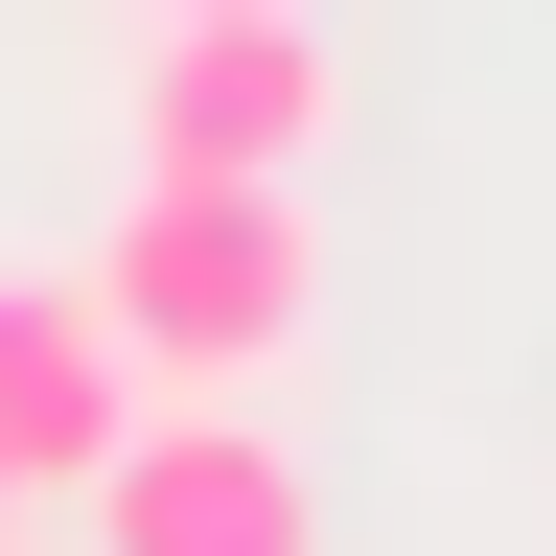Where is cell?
I'll list each match as a JSON object with an SVG mask.
<instances>
[{"mask_svg": "<svg viewBox=\"0 0 556 556\" xmlns=\"http://www.w3.org/2000/svg\"><path fill=\"white\" fill-rule=\"evenodd\" d=\"M93 325L139 394H278L325 348V208L302 186H139L93 232Z\"/></svg>", "mask_w": 556, "mask_h": 556, "instance_id": "6da1fadb", "label": "cell"}, {"mask_svg": "<svg viewBox=\"0 0 556 556\" xmlns=\"http://www.w3.org/2000/svg\"><path fill=\"white\" fill-rule=\"evenodd\" d=\"M116 139H139V186H325L348 70H325L302 0H163V24H139Z\"/></svg>", "mask_w": 556, "mask_h": 556, "instance_id": "7a4b0ae2", "label": "cell"}, {"mask_svg": "<svg viewBox=\"0 0 556 556\" xmlns=\"http://www.w3.org/2000/svg\"><path fill=\"white\" fill-rule=\"evenodd\" d=\"M70 510H93V556H325V486L278 441V394H139Z\"/></svg>", "mask_w": 556, "mask_h": 556, "instance_id": "3957f363", "label": "cell"}, {"mask_svg": "<svg viewBox=\"0 0 556 556\" xmlns=\"http://www.w3.org/2000/svg\"><path fill=\"white\" fill-rule=\"evenodd\" d=\"M116 417H139V371L93 325V255H0V486L70 510V486L116 464Z\"/></svg>", "mask_w": 556, "mask_h": 556, "instance_id": "277c9868", "label": "cell"}, {"mask_svg": "<svg viewBox=\"0 0 556 556\" xmlns=\"http://www.w3.org/2000/svg\"><path fill=\"white\" fill-rule=\"evenodd\" d=\"M0 556H24V510H0Z\"/></svg>", "mask_w": 556, "mask_h": 556, "instance_id": "5b68a950", "label": "cell"}, {"mask_svg": "<svg viewBox=\"0 0 556 556\" xmlns=\"http://www.w3.org/2000/svg\"><path fill=\"white\" fill-rule=\"evenodd\" d=\"M0 510H24V486H0Z\"/></svg>", "mask_w": 556, "mask_h": 556, "instance_id": "8992f818", "label": "cell"}]
</instances>
